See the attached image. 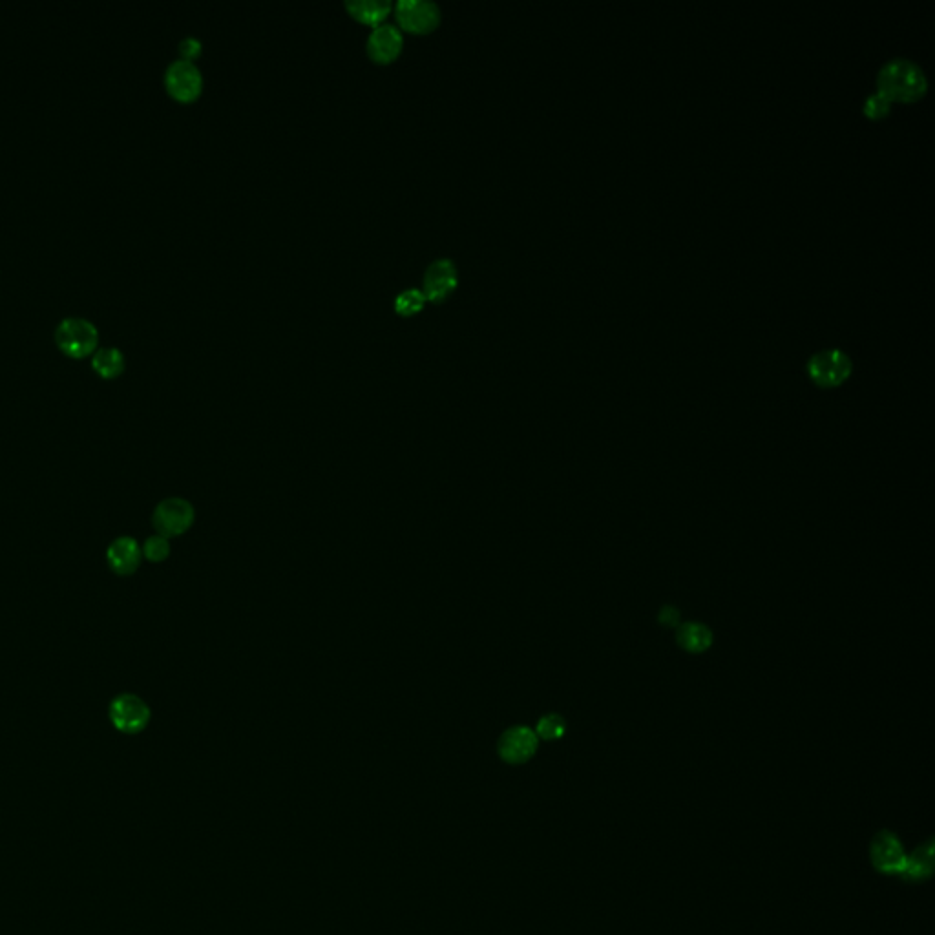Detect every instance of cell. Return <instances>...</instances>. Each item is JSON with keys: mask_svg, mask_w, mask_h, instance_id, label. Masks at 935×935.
Wrapping results in <instances>:
<instances>
[{"mask_svg": "<svg viewBox=\"0 0 935 935\" xmlns=\"http://www.w3.org/2000/svg\"><path fill=\"white\" fill-rule=\"evenodd\" d=\"M879 92H883L890 101H914L925 94L928 88L925 70L912 59L895 57L881 66L877 74Z\"/></svg>", "mask_w": 935, "mask_h": 935, "instance_id": "obj_1", "label": "cell"}, {"mask_svg": "<svg viewBox=\"0 0 935 935\" xmlns=\"http://www.w3.org/2000/svg\"><path fill=\"white\" fill-rule=\"evenodd\" d=\"M55 344L66 357H92L99 347V329L83 316H66L55 327Z\"/></svg>", "mask_w": 935, "mask_h": 935, "instance_id": "obj_2", "label": "cell"}, {"mask_svg": "<svg viewBox=\"0 0 935 935\" xmlns=\"http://www.w3.org/2000/svg\"><path fill=\"white\" fill-rule=\"evenodd\" d=\"M853 369L850 355L841 347H828L813 353L808 360V373L822 388L839 386L848 379Z\"/></svg>", "mask_w": 935, "mask_h": 935, "instance_id": "obj_3", "label": "cell"}, {"mask_svg": "<svg viewBox=\"0 0 935 935\" xmlns=\"http://www.w3.org/2000/svg\"><path fill=\"white\" fill-rule=\"evenodd\" d=\"M165 86L174 99L181 103L194 101L203 90V74L194 61L174 59L165 70Z\"/></svg>", "mask_w": 935, "mask_h": 935, "instance_id": "obj_4", "label": "cell"}, {"mask_svg": "<svg viewBox=\"0 0 935 935\" xmlns=\"http://www.w3.org/2000/svg\"><path fill=\"white\" fill-rule=\"evenodd\" d=\"M192 523H194V508L189 501L179 499V497H170V499L161 501L152 515V525L156 528V532L167 539L183 536Z\"/></svg>", "mask_w": 935, "mask_h": 935, "instance_id": "obj_5", "label": "cell"}, {"mask_svg": "<svg viewBox=\"0 0 935 935\" xmlns=\"http://www.w3.org/2000/svg\"><path fill=\"white\" fill-rule=\"evenodd\" d=\"M110 720L121 733L134 735L147 727L150 709L136 694H121L110 704Z\"/></svg>", "mask_w": 935, "mask_h": 935, "instance_id": "obj_6", "label": "cell"}, {"mask_svg": "<svg viewBox=\"0 0 935 935\" xmlns=\"http://www.w3.org/2000/svg\"><path fill=\"white\" fill-rule=\"evenodd\" d=\"M870 857L875 870L888 875H901L908 853L893 831L883 830L873 837Z\"/></svg>", "mask_w": 935, "mask_h": 935, "instance_id": "obj_7", "label": "cell"}, {"mask_svg": "<svg viewBox=\"0 0 935 935\" xmlns=\"http://www.w3.org/2000/svg\"><path fill=\"white\" fill-rule=\"evenodd\" d=\"M395 13L402 28L410 32H430L441 22V8L433 0H399Z\"/></svg>", "mask_w": 935, "mask_h": 935, "instance_id": "obj_8", "label": "cell"}, {"mask_svg": "<svg viewBox=\"0 0 935 935\" xmlns=\"http://www.w3.org/2000/svg\"><path fill=\"white\" fill-rule=\"evenodd\" d=\"M459 284V271L452 258H437L426 267L422 291L426 300L442 302Z\"/></svg>", "mask_w": 935, "mask_h": 935, "instance_id": "obj_9", "label": "cell"}, {"mask_svg": "<svg viewBox=\"0 0 935 935\" xmlns=\"http://www.w3.org/2000/svg\"><path fill=\"white\" fill-rule=\"evenodd\" d=\"M537 746H539V738H537L536 731L525 725H517V727H510L499 738L497 751H499V757L508 764H525L536 755Z\"/></svg>", "mask_w": 935, "mask_h": 935, "instance_id": "obj_10", "label": "cell"}, {"mask_svg": "<svg viewBox=\"0 0 935 935\" xmlns=\"http://www.w3.org/2000/svg\"><path fill=\"white\" fill-rule=\"evenodd\" d=\"M404 37L397 24L393 22H379L371 30L368 37V52L371 59L379 63H389L399 57L402 52Z\"/></svg>", "mask_w": 935, "mask_h": 935, "instance_id": "obj_11", "label": "cell"}, {"mask_svg": "<svg viewBox=\"0 0 935 935\" xmlns=\"http://www.w3.org/2000/svg\"><path fill=\"white\" fill-rule=\"evenodd\" d=\"M106 559H108V565L116 574L130 576L141 565L143 550L137 545L136 539L127 536L119 537L108 547Z\"/></svg>", "mask_w": 935, "mask_h": 935, "instance_id": "obj_12", "label": "cell"}, {"mask_svg": "<svg viewBox=\"0 0 935 935\" xmlns=\"http://www.w3.org/2000/svg\"><path fill=\"white\" fill-rule=\"evenodd\" d=\"M932 873H934V839H928L906 857L903 873L899 877L910 883H921V881L930 879Z\"/></svg>", "mask_w": 935, "mask_h": 935, "instance_id": "obj_13", "label": "cell"}, {"mask_svg": "<svg viewBox=\"0 0 935 935\" xmlns=\"http://www.w3.org/2000/svg\"><path fill=\"white\" fill-rule=\"evenodd\" d=\"M676 641L683 651L702 654L713 645V632L702 623H683L676 631Z\"/></svg>", "mask_w": 935, "mask_h": 935, "instance_id": "obj_14", "label": "cell"}, {"mask_svg": "<svg viewBox=\"0 0 935 935\" xmlns=\"http://www.w3.org/2000/svg\"><path fill=\"white\" fill-rule=\"evenodd\" d=\"M127 366V358L119 347H97L92 355V368L101 379H116Z\"/></svg>", "mask_w": 935, "mask_h": 935, "instance_id": "obj_15", "label": "cell"}, {"mask_svg": "<svg viewBox=\"0 0 935 935\" xmlns=\"http://www.w3.org/2000/svg\"><path fill=\"white\" fill-rule=\"evenodd\" d=\"M346 8L353 17L369 24H379L391 11L389 0H347Z\"/></svg>", "mask_w": 935, "mask_h": 935, "instance_id": "obj_16", "label": "cell"}, {"mask_svg": "<svg viewBox=\"0 0 935 935\" xmlns=\"http://www.w3.org/2000/svg\"><path fill=\"white\" fill-rule=\"evenodd\" d=\"M424 302H426V295L419 287H406L395 296V307L402 315H413L421 311Z\"/></svg>", "mask_w": 935, "mask_h": 935, "instance_id": "obj_17", "label": "cell"}, {"mask_svg": "<svg viewBox=\"0 0 935 935\" xmlns=\"http://www.w3.org/2000/svg\"><path fill=\"white\" fill-rule=\"evenodd\" d=\"M565 731H567V722L563 716L547 715L537 722L536 735L537 738H543V740H559L565 735Z\"/></svg>", "mask_w": 935, "mask_h": 935, "instance_id": "obj_18", "label": "cell"}, {"mask_svg": "<svg viewBox=\"0 0 935 935\" xmlns=\"http://www.w3.org/2000/svg\"><path fill=\"white\" fill-rule=\"evenodd\" d=\"M143 557H147L150 563H163L170 556V543L167 537L152 536L148 537L143 545Z\"/></svg>", "mask_w": 935, "mask_h": 935, "instance_id": "obj_19", "label": "cell"}, {"mask_svg": "<svg viewBox=\"0 0 935 935\" xmlns=\"http://www.w3.org/2000/svg\"><path fill=\"white\" fill-rule=\"evenodd\" d=\"M890 106H892V101L890 97H886L883 92H873V94L866 97L864 101V114L872 119H877V117H883L890 112Z\"/></svg>", "mask_w": 935, "mask_h": 935, "instance_id": "obj_20", "label": "cell"}, {"mask_svg": "<svg viewBox=\"0 0 935 935\" xmlns=\"http://www.w3.org/2000/svg\"><path fill=\"white\" fill-rule=\"evenodd\" d=\"M201 48H203V44H201V41L198 39V37H194V35H187V37H183V39H181V43H179V53H181V59L194 61V59L200 55Z\"/></svg>", "mask_w": 935, "mask_h": 935, "instance_id": "obj_21", "label": "cell"}, {"mask_svg": "<svg viewBox=\"0 0 935 935\" xmlns=\"http://www.w3.org/2000/svg\"><path fill=\"white\" fill-rule=\"evenodd\" d=\"M658 620H660V623L665 625V627H676L678 621H680V612H678V609H674V607H663V609L660 610V614H658Z\"/></svg>", "mask_w": 935, "mask_h": 935, "instance_id": "obj_22", "label": "cell"}]
</instances>
